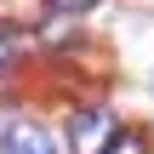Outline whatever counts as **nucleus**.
I'll list each match as a JSON object with an SVG mask.
<instances>
[{"mask_svg": "<svg viewBox=\"0 0 154 154\" xmlns=\"http://www.w3.org/2000/svg\"><path fill=\"white\" fill-rule=\"evenodd\" d=\"M114 137H120L114 114H103V109H80V114H69V154H103Z\"/></svg>", "mask_w": 154, "mask_h": 154, "instance_id": "obj_1", "label": "nucleus"}, {"mask_svg": "<svg viewBox=\"0 0 154 154\" xmlns=\"http://www.w3.org/2000/svg\"><path fill=\"white\" fill-rule=\"evenodd\" d=\"M103 154H149V137H143V131H120Z\"/></svg>", "mask_w": 154, "mask_h": 154, "instance_id": "obj_4", "label": "nucleus"}, {"mask_svg": "<svg viewBox=\"0 0 154 154\" xmlns=\"http://www.w3.org/2000/svg\"><path fill=\"white\" fill-rule=\"evenodd\" d=\"M0 154H57V149H51V137H46L34 120H17V126H6Z\"/></svg>", "mask_w": 154, "mask_h": 154, "instance_id": "obj_2", "label": "nucleus"}, {"mask_svg": "<svg viewBox=\"0 0 154 154\" xmlns=\"http://www.w3.org/2000/svg\"><path fill=\"white\" fill-rule=\"evenodd\" d=\"M6 69H11V40L0 34V74H6Z\"/></svg>", "mask_w": 154, "mask_h": 154, "instance_id": "obj_6", "label": "nucleus"}, {"mask_svg": "<svg viewBox=\"0 0 154 154\" xmlns=\"http://www.w3.org/2000/svg\"><path fill=\"white\" fill-rule=\"evenodd\" d=\"M51 0H0V29H29V23H40V11H46Z\"/></svg>", "mask_w": 154, "mask_h": 154, "instance_id": "obj_3", "label": "nucleus"}, {"mask_svg": "<svg viewBox=\"0 0 154 154\" xmlns=\"http://www.w3.org/2000/svg\"><path fill=\"white\" fill-rule=\"evenodd\" d=\"M86 6H97V0H51V11H63V17H80Z\"/></svg>", "mask_w": 154, "mask_h": 154, "instance_id": "obj_5", "label": "nucleus"}, {"mask_svg": "<svg viewBox=\"0 0 154 154\" xmlns=\"http://www.w3.org/2000/svg\"><path fill=\"white\" fill-rule=\"evenodd\" d=\"M149 86H154V80H149Z\"/></svg>", "mask_w": 154, "mask_h": 154, "instance_id": "obj_7", "label": "nucleus"}]
</instances>
